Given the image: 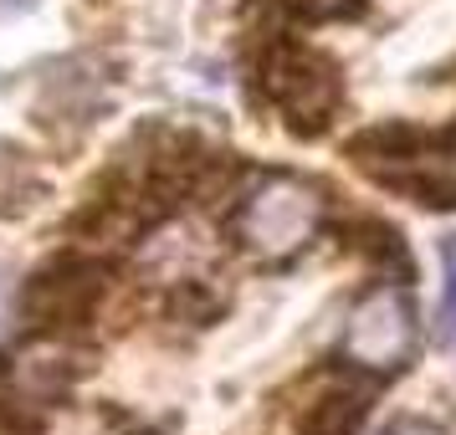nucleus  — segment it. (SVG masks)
I'll list each match as a JSON object with an SVG mask.
<instances>
[{
    "label": "nucleus",
    "instance_id": "1a4fd4ad",
    "mask_svg": "<svg viewBox=\"0 0 456 435\" xmlns=\"http://www.w3.org/2000/svg\"><path fill=\"white\" fill-rule=\"evenodd\" d=\"M390 435H441V431H436V425H415L411 420V425H395Z\"/></svg>",
    "mask_w": 456,
    "mask_h": 435
},
{
    "label": "nucleus",
    "instance_id": "9d476101",
    "mask_svg": "<svg viewBox=\"0 0 456 435\" xmlns=\"http://www.w3.org/2000/svg\"><path fill=\"white\" fill-rule=\"evenodd\" d=\"M446 154H452V165H456V128L446 133Z\"/></svg>",
    "mask_w": 456,
    "mask_h": 435
},
{
    "label": "nucleus",
    "instance_id": "39448f33",
    "mask_svg": "<svg viewBox=\"0 0 456 435\" xmlns=\"http://www.w3.org/2000/svg\"><path fill=\"white\" fill-rule=\"evenodd\" d=\"M344 246L359 251L370 267L385 271V282H405V277H411V251L400 241V230H395L390 221H379V215L349 221V226H344Z\"/></svg>",
    "mask_w": 456,
    "mask_h": 435
},
{
    "label": "nucleus",
    "instance_id": "f257e3e1",
    "mask_svg": "<svg viewBox=\"0 0 456 435\" xmlns=\"http://www.w3.org/2000/svg\"><path fill=\"white\" fill-rule=\"evenodd\" d=\"M329 221L323 189L303 174H262L236 205V241L262 262H288Z\"/></svg>",
    "mask_w": 456,
    "mask_h": 435
},
{
    "label": "nucleus",
    "instance_id": "6e6552de",
    "mask_svg": "<svg viewBox=\"0 0 456 435\" xmlns=\"http://www.w3.org/2000/svg\"><path fill=\"white\" fill-rule=\"evenodd\" d=\"M42 0H0V16H26V11H37Z\"/></svg>",
    "mask_w": 456,
    "mask_h": 435
},
{
    "label": "nucleus",
    "instance_id": "0eeeda50",
    "mask_svg": "<svg viewBox=\"0 0 456 435\" xmlns=\"http://www.w3.org/2000/svg\"><path fill=\"white\" fill-rule=\"evenodd\" d=\"M441 267H446V292H441V312H436V343L456 349V236L441 241Z\"/></svg>",
    "mask_w": 456,
    "mask_h": 435
},
{
    "label": "nucleus",
    "instance_id": "20e7f679",
    "mask_svg": "<svg viewBox=\"0 0 456 435\" xmlns=\"http://www.w3.org/2000/svg\"><path fill=\"white\" fill-rule=\"evenodd\" d=\"M87 364H77V349L67 338H52V333H37V343H26L11 364H5V399L21 405V410L42 415L46 405H57L72 394L77 374Z\"/></svg>",
    "mask_w": 456,
    "mask_h": 435
},
{
    "label": "nucleus",
    "instance_id": "423d86ee",
    "mask_svg": "<svg viewBox=\"0 0 456 435\" xmlns=\"http://www.w3.org/2000/svg\"><path fill=\"white\" fill-rule=\"evenodd\" d=\"M169 308L180 312L185 323H216L221 312H226V297L206 282H180V287L169 292Z\"/></svg>",
    "mask_w": 456,
    "mask_h": 435
},
{
    "label": "nucleus",
    "instance_id": "7ed1b4c3",
    "mask_svg": "<svg viewBox=\"0 0 456 435\" xmlns=\"http://www.w3.org/2000/svg\"><path fill=\"white\" fill-rule=\"evenodd\" d=\"M415 302L405 282H374L344 318L338 358L354 374H400L415 353Z\"/></svg>",
    "mask_w": 456,
    "mask_h": 435
},
{
    "label": "nucleus",
    "instance_id": "f03ea898",
    "mask_svg": "<svg viewBox=\"0 0 456 435\" xmlns=\"http://www.w3.org/2000/svg\"><path fill=\"white\" fill-rule=\"evenodd\" d=\"M108 282H113V262H108V256L62 251V256H52L42 271H31V282H26V292H21V323L31 333L72 338V333L98 312Z\"/></svg>",
    "mask_w": 456,
    "mask_h": 435
}]
</instances>
